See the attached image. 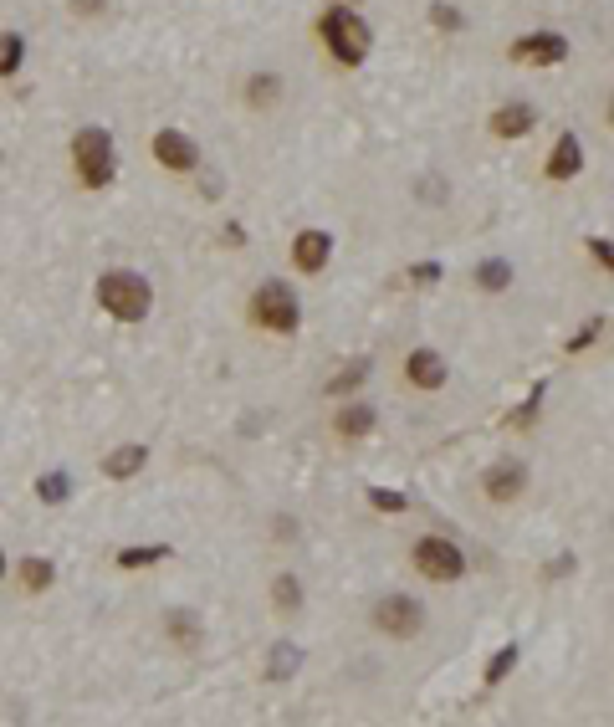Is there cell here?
Masks as SVG:
<instances>
[{
  "label": "cell",
  "instance_id": "obj_1",
  "mask_svg": "<svg viewBox=\"0 0 614 727\" xmlns=\"http://www.w3.org/2000/svg\"><path fill=\"white\" fill-rule=\"evenodd\" d=\"M318 36H323V47L333 52V62H338V67H359V62L369 57V47H374L369 21H364L359 11H348V6H333V11H323V21H318Z\"/></svg>",
  "mask_w": 614,
  "mask_h": 727
},
{
  "label": "cell",
  "instance_id": "obj_2",
  "mask_svg": "<svg viewBox=\"0 0 614 727\" xmlns=\"http://www.w3.org/2000/svg\"><path fill=\"white\" fill-rule=\"evenodd\" d=\"M98 303H103V313H113L118 323H144L149 308H154V287H149L139 272L113 267V272L98 277Z\"/></svg>",
  "mask_w": 614,
  "mask_h": 727
},
{
  "label": "cell",
  "instance_id": "obj_3",
  "mask_svg": "<svg viewBox=\"0 0 614 727\" xmlns=\"http://www.w3.org/2000/svg\"><path fill=\"white\" fill-rule=\"evenodd\" d=\"M113 134L108 128H77L72 134V164H77V180L87 190H108L118 175V159H113Z\"/></svg>",
  "mask_w": 614,
  "mask_h": 727
},
{
  "label": "cell",
  "instance_id": "obj_4",
  "mask_svg": "<svg viewBox=\"0 0 614 727\" xmlns=\"http://www.w3.org/2000/svg\"><path fill=\"white\" fill-rule=\"evenodd\" d=\"M251 323L256 328H267V333H297V323H302V303H297V292L287 287V282H277V277H267L256 292H251Z\"/></svg>",
  "mask_w": 614,
  "mask_h": 727
},
{
  "label": "cell",
  "instance_id": "obj_5",
  "mask_svg": "<svg viewBox=\"0 0 614 727\" xmlns=\"http://www.w3.org/2000/svg\"><path fill=\"white\" fill-rule=\"evenodd\" d=\"M410 564H415V574H425L430 584H456V579L466 574V553H461L451 538L430 533V538H420V543L410 548Z\"/></svg>",
  "mask_w": 614,
  "mask_h": 727
},
{
  "label": "cell",
  "instance_id": "obj_6",
  "mask_svg": "<svg viewBox=\"0 0 614 727\" xmlns=\"http://www.w3.org/2000/svg\"><path fill=\"white\" fill-rule=\"evenodd\" d=\"M374 630L389 635V640H415L425 630V605L415 594H384L374 605Z\"/></svg>",
  "mask_w": 614,
  "mask_h": 727
},
{
  "label": "cell",
  "instance_id": "obj_7",
  "mask_svg": "<svg viewBox=\"0 0 614 727\" xmlns=\"http://www.w3.org/2000/svg\"><path fill=\"white\" fill-rule=\"evenodd\" d=\"M563 57H568V41L558 31H528L512 41V62H522V67H553Z\"/></svg>",
  "mask_w": 614,
  "mask_h": 727
},
{
  "label": "cell",
  "instance_id": "obj_8",
  "mask_svg": "<svg viewBox=\"0 0 614 727\" xmlns=\"http://www.w3.org/2000/svg\"><path fill=\"white\" fill-rule=\"evenodd\" d=\"M154 159L164 169H174V175H190V169H200V144L190 134H180V128H159L154 134Z\"/></svg>",
  "mask_w": 614,
  "mask_h": 727
},
{
  "label": "cell",
  "instance_id": "obj_9",
  "mask_svg": "<svg viewBox=\"0 0 614 727\" xmlns=\"http://www.w3.org/2000/svg\"><path fill=\"white\" fill-rule=\"evenodd\" d=\"M481 492H487L492 502H512V497H522V492H528V466L512 461V456L492 461L487 472H481Z\"/></svg>",
  "mask_w": 614,
  "mask_h": 727
},
{
  "label": "cell",
  "instance_id": "obj_10",
  "mask_svg": "<svg viewBox=\"0 0 614 727\" xmlns=\"http://www.w3.org/2000/svg\"><path fill=\"white\" fill-rule=\"evenodd\" d=\"M328 256H333V236L328 231H297V241H292V267L297 272H323L328 267Z\"/></svg>",
  "mask_w": 614,
  "mask_h": 727
},
{
  "label": "cell",
  "instance_id": "obj_11",
  "mask_svg": "<svg viewBox=\"0 0 614 727\" xmlns=\"http://www.w3.org/2000/svg\"><path fill=\"white\" fill-rule=\"evenodd\" d=\"M538 128V108L533 103H502L492 113V134L497 139H522V134H533Z\"/></svg>",
  "mask_w": 614,
  "mask_h": 727
},
{
  "label": "cell",
  "instance_id": "obj_12",
  "mask_svg": "<svg viewBox=\"0 0 614 727\" xmlns=\"http://www.w3.org/2000/svg\"><path fill=\"white\" fill-rule=\"evenodd\" d=\"M405 379L415 384V390H441V384H446V359L435 349H415L405 359Z\"/></svg>",
  "mask_w": 614,
  "mask_h": 727
},
{
  "label": "cell",
  "instance_id": "obj_13",
  "mask_svg": "<svg viewBox=\"0 0 614 727\" xmlns=\"http://www.w3.org/2000/svg\"><path fill=\"white\" fill-rule=\"evenodd\" d=\"M579 169H584V144H579V134H563V139L553 144L548 164H543V175H548V180H574Z\"/></svg>",
  "mask_w": 614,
  "mask_h": 727
},
{
  "label": "cell",
  "instance_id": "obj_14",
  "mask_svg": "<svg viewBox=\"0 0 614 727\" xmlns=\"http://www.w3.org/2000/svg\"><path fill=\"white\" fill-rule=\"evenodd\" d=\"M379 425V410L374 405H364V400H348L338 415H333V431L343 436V441H364L369 431Z\"/></svg>",
  "mask_w": 614,
  "mask_h": 727
},
{
  "label": "cell",
  "instance_id": "obj_15",
  "mask_svg": "<svg viewBox=\"0 0 614 727\" xmlns=\"http://www.w3.org/2000/svg\"><path fill=\"white\" fill-rule=\"evenodd\" d=\"M144 461H149V446L128 441V446L108 451V461H103V477H113V482H128V477H139V472H144Z\"/></svg>",
  "mask_w": 614,
  "mask_h": 727
},
{
  "label": "cell",
  "instance_id": "obj_16",
  "mask_svg": "<svg viewBox=\"0 0 614 727\" xmlns=\"http://www.w3.org/2000/svg\"><path fill=\"white\" fill-rule=\"evenodd\" d=\"M164 630H169L174 646H185V651H200V640H205L195 610H169V615H164Z\"/></svg>",
  "mask_w": 614,
  "mask_h": 727
},
{
  "label": "cell",
  "instance_id": "obj_17",
  "mask_svg": "<svg viewBox=\"0 0 614 727\" xmlns=\"http://www.w3.org/2000/svg\"><path fill=\"white\" fill-rule=\"evenodd\" d=\"M297 666H302L297 640H277V646L267 651V681H287V676H297Z\"/></svg>",
  "mask_w": 614,
  "mask_h": 727
},
{
  "label": "cell",
  "instance_id": "obj_18",
  "mask_svg": "<svg viewBox=\"0 0 614 727\" xmlns=\"http://www.w3.org/2000/svg\"><path fill=\"white\" fill-rule=\"evenodd\" d=\"M246 103H251L256 113L277 108V103H282V77H277V72H256V77H251V88H246Z\"/></svg>",
  "mask_w": 614,
  "mask_h": 727
},
{
  "label": "cell",
  "instance_id": "obj_19",
  "mask_svg": "<svg viewBox=\"0 0 614 727\" xmlns=\"http://www.w3.org/2000/svg\"><path fill=\"white\" fill-rule=\"evenodd\" d=\"M174 559L169 543H144V548H118V569H149V564H164Z\"/></svg>",
  "mask_w": 614,
  "mask_h": 727
},
{
  "label": "cell",
  "instance_id": "obj_20",
  "mask_svg": "<svg viewBox=\"0 0 614 727\" xmlns=\"http://www.w3.org/2000/svg\"><path fill=\"white\" fill-rule=\"evenodd\" d=\"M57 584V564L52 559H21V589H31V594H41V589H52Z\"/></svg>",
  "mask_w": 614,
  "mask_h": 727
},
{
  "label": "cell",
  "instance_id": "obj_21",
  "mask_svg": "<svg viewBox=\"0 0 614 727\" xmlns=\"http://www.w3.org/2000/svg\"><path fill=\"white\" fill-rule=\"evenodd\" d=\"M272 605H277V615H297L302 610V584H297V574H277L272 579Z\"/></svg>",
  "mask_w": 614,
  "mask_h": 727
},
{
  "label": "cell",
  "instance_id": "obj_22",
  "mask_svg": "<svg viewBox=\"0 0 614 727\" xmlns=\"http://www.w3.org/2000/svg\"><path fill=\"white\" fill-rule=\"evenodd\" d=\"M364 379H369V359H354L348 369H338V374L328 379V395H333V400H343V395H354Z\"/></svg>",
  "mask_w": 614,
  "mask_h": 727
},
{
  "label": "cell",
  "instance_id": "obj_23",
  "mask_svg": "<svg viewBox=\"0 0 614 727\" xmlns=\"http://www.w3.org/2000/svg\"><path fill=\"white\" fill-rule=\"evenodd\" d=\"M36 497L47 502V507L67 502V497H72V477H67V472H41V477H36Z\"/></svg>",
  "mask_w": 614,
  "mask_h": 727
},
{
  "label": "cell",
  "instance_id": "obj_24",
  "mask_svg": "<svg viewBox=\"0 0 614 727\" xmlns=\"http://www.w3.org/2000/svg\"><path fill=\"white\" fill-rule=\"evenodd\" d=\"M26 62V36L21 31H0V77H11Z\"/></svg>",
  "mask_w": 614,
  "mask_h": 727
},
{
  "label": "cell",
  "instance_id": "obj_25",
  "mask_svg": "<svg viewBox=\"0 0 614 727\" xmlns=\"http://www.w3.org/2000/svg\"><path fill=\"white\" fill-rule=\"evenodd\" d=\"M476 282L487 287V292L512 287V262H502V256H492V262H481V267H476Z\"/></svg>",
  "mask_w": 614,
  "mask_h": 727
},
{
  "label": "cell",
  "instance_id": "obj_26",
  "mask_svg": "<svg viewBox=\"0 0 614 727\" xmlns=\"http://www.w3.org/2000/svg\"><path fill=\"white\" fill-rule=\"evenodd\" d=\"M517 666V646H497V656L487 661V676H481V681H487V687H502V676Z\"/></svg>",
  "mask_w": 614,
  "mask_h": 727
},
{
  "label": "cell",
  "instance_id": "obj_27",
  "mask_svg": "<svg viewBox=\"0 0 614 727\" xmlns=\"http://www.w3.org/2000/svg\"><path fill=\"white\" fill-rule=\"evenodd\" d=\"M543 395H548V384L538 379V384H533V395H528V405H522V410H517L507 425H533V420H538V405H543Z\"/></svg>",
  "mask_w": 614,
  "mask_h": 727
},
{
  "label": "cell",
  "instance_id": "obj_28",
  "mask_svg": "<svg viewBox=\"0 0 614 727\" xmlns=\"http://www.w3.org/2000/svg\"><path fill=\"white\" fill-rule=\"evenodd\" d=\"M405 277H410V287H435L441 282V262H415Z\"/></svg>",
  "mask_w": 614,
  "mask_h": 727
},
{
  "label": "cell",
  "instance_id": "obj_29",
  "mask_svg": "<svg viewBox=\"0 0 614 727\" xmlns=\"http://www.w3.org/2000/svg\"><path fill=\"white\" fill-rule=\"evenodd\" d=\"M369 502H374L379 512H405V507H410V497H405V492H384V487H374V492H369Z\"/></svg>",
  "mask_w": 614,
  "mask_h": 727
},
{
  "label": "cell",
  "instance_id": "obj_30",
  "mask_svg": "<svg viewBox=\"0 0 614 727\" xmlns=\"http://www.w3.org/2000/svg\"><path fill=\"white\" fill-rule=\"evenodd\" d=\"M599 333H604V318H589V323H584V328H579L574 338H568V354H579V349H589V344H594Z\"/></svg>",
  "mask_w": 614,
  "mask_h": 727
},
{
  "label": "cell",
  "instance_id": "obj_31",
  "mask_svg": "<svg viewBox=\"0 0 614 727\" xmlns=\"http://www.w3.org/2000/svg\"><path fill=\"white\" fill-rule=\"evenodd\" d=\"M430 21H435V26H441V31H461V26H466L456 6H430Z\"/></svg>",
  "mask_w": 614,
  "mask_h": 727
},
{
  "label": "cell",
  "instance_id": "obj_32",
  "mask_svg": "<svg viewBox=\"0 0 614 727\" xmlns=\"http://www.w3.org/2000/svg\"><path fill=\"white\" fill-rule=\"evenodd\" d=\"M589 256H594V262H599L604 272L614 267V256H609V241H604V236H594V241H589Z\"/></svg>",
  "mask_w": 614,
  "mask_h": 727
},
{
  "label": "cell",
  "instance_id": "obj_33",
  "mask_svg": "<svg viewBox=\"0 0 614 727\" xmlns=\"http://www.w3.org/2000/svg\"><path fill=\"white\" fill-rule=\"evenodd\" d=\"M67 6H72L77 16H103V6H108V0H67Z\"/></svg>",
  "mask_w": 614,
  "mask_h": 727
},
{
  "label": "cell",
  "instance_id": "obj_34",
  "mask_svg": "<svg viewBox=\"0 0 614 727\" xmlns=\"http://www.w3.org/2000/svg\"><path fill=\"white\" fill-rule=\"evenodd\" d=\"M226 246H246V231L241 226H226Z\"/></svg>",
  "mask_w": 614,
  "mask_h": 727
},
{
  "label": "cell",
  "instance_id": "obj_35",
  "mask_svg": "<svg viewBox=\"0 0 614 727\" xmlns=\"http://www.w3.org/2000/svg\"><path fill=\"white\" fill-rule=\"evenodd\" d=\"M0 579H6V553H0Z\"/></svg>",
  "mask_w": 614,
  "mask_h": 727
}]
</instances>
